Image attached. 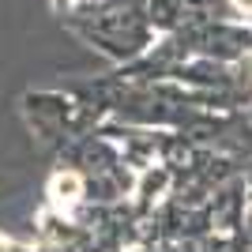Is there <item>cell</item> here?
Here are the masks:
<instances>
[{
  "mask_svg": "<svg viewBox=\"0 0 252 252\" xmlns=\"http://www.w3.org/2000/svg\"><path fill=\"white\" fill-rule=\"evenodd\" d=\"M49 192H53L57 203H68V207H72V203L79 200V177H75V173H61V177H53Z\"/></svg>",
  "mask_w": 252,
  "mask_h": 252,
  "instance_id": "obj_1",
  "label": "cell"
},
{
  "mask_svg": "<svg viewBox=\"0 0 252 252\" xmlns=\"http://www.w3.org/2000/svg\"><path fill=\"white\" fill-rule=\"evenodd\" d=\"M0 252H8V241H0Z\"/></svg>",
  "mask_w": 252,
  "mask_h": 252,
  "instance_id": "obj_2",
  "label": "cell"
}]
</instances>
